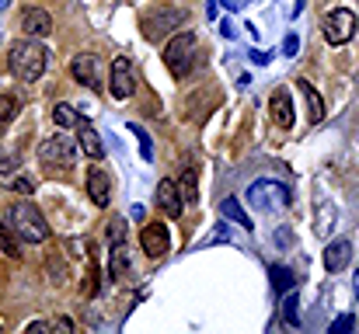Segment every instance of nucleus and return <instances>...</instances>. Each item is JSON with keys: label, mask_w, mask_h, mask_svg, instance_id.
<instances>
[{"label": "nucleus", "mask_w": 359, "mask_h": 334, "mask_svg": "<svg viewBox=\"0 0 359 334\" xmlns=\"http://www.w3.org/2000/svg\"><path fill=\"white\" fill-rule=\"evenodd\" d=\"M7 63H11V74H14L21 84H32V81H39V77L46 74L49 53H46V46L25 39V42H14V46H11V60H7Z\"/></svg>", "instance_id": "f257e3e1"}, {"label": "nucleus", "mask_w": 359, "mask_h": 334, "mask_svg": "<svg viewBox=\"0 0 359 334\" xmlns=\"http://www.w3.org/2000/svg\"><path fill=\"white\" fill-rule=\"evenodd\" d=\"M4 223L18 233V240H28V244H42V240L49 237V223H46V216H42L32 202H14V206H7Z\"/></svg>", "instance_id": "f03ea898"}, {"label": "nucleus", "mask_w": 359, "mask_h": 334, "mask_svg": "<svg viewBox=\"0 0 359 334\" xmlns=\"http://www.w3.org/2000/svg\"><path fill=\"white\" fill-rule=\"evenodd\" d=\"M196 35L192 32H178L171 42H168V49H164V67H168V74L175 77V81H185L189 77V70H192V63H196Z\"/></svg>", "instance_id": "7ed1b4c3"}, {"label": "nucleus", "mask_w": 359, "mask_h": 334, "mask_svg": "<svg viewBox=\"0 0 359 334\" xmlns=\"http://www.w3.org/2000/svg\"><path fill=\"white\" fill-rule=\"evenodd\" d=\"M248 202H251L255 209H262V213H279V209L290 206V188H286L283 181L262 178V181H255V185L248 188Z\"/></svg>", "instance_id": "20e7f679"}, {"label": "nucleus", "mask_w": 359, "mask_h": 334, "mask_svg": "<svg viewBox=\"0 0 359 334\" xmlns=\"http://www.w3.org/2000/svg\"><path fill=\"white\" fill-rule=\"evenodd\" d=\"M74 157H77V139H70V136H63V132L46 136V139L39 143V160H42L46 167H70Z\"/></svg>", "instance_id": "39448f33"}, {"label": "nucleus", "mask_w": 359, "mask_h": 334, "mask_svg": "<svg viewBox=\"0 0 359 334\" xmlns=\"http://www.w3.org/2000/svg\"><path fill=\"white\" fill-rule=\"evenodd\" d=\"M356 14L353 11H346V7H335L328 18H325V39L332 42V46H346L353 35H356Z\"/></svg>", "instance_id": "423d86ee"}, {"label": "nucleus", "mask_w": 359, "mask_h": 334, "mask_svg": "<svg viewBox=\"0 0 359 334\" xmlns=\"http://www.w3.org/2000/svg\"><path fill=\"white\" fill-rule=\"evenodd\" d=\"M182 25H185V14H182V11H171V7H161L157 14H150V18L143 21L147 39H164L171 28H182Z\"/></svg>", "instance_id": "0eeeda50"}, {"label": "nucleus", "mask_w": 359, "mask_h": 334, "mask_svg": "<svg viewBox=\"0 0 359 334\" xmlns=\"http://www.w3.org/2000/svg\"><path fill=\"white\" fill-rule=\"evenodd\" d=\"M70 74L77 84H88V88H102V74H98V56L91 53H81L70 60Z\"/></svg>", "instance_id": "6e6552de"}, {"label": "nucleus", "mask_w": 359, "mask_h": 334, "mask_svg": "<svg viewBox=\"0 0 359 334\" xmlns=\"http://www.w3.org/2000/svg\"><path fill=\"white\" fill-rule=\"evenodd\" d=\"M112 95L116 98H129L133 91H136V77H133V67H129V60L126 56H116L112 60Z\"/></svg>", "instance_id": "1a4fd4ad"}, {"label": "nucleus", "mask_w": 359, "mask_h": 334, "mask_svg": "<svg viewBox=\"0 0 359 334\" xmlns=\"http://www.w3.org/2000/svg\"><path fill=\"white\" fill-rule=\"evenodd\" d=\"M140 244L150 258H164L168 254V226L164 223H150L143 233H140Z\"/></svg>", "instance_id": "9d476101"}, {"label": "nucleus", "mask_w": 359, "mask_h": 334, "mask_svg": "<svg viewBox=\"0 0 359 334\" xmlns=\"http://www.w3.org/2000/svg\"><path fill=\"white\" fill-rule=\"evenodd\" d=\"M88 195H91L95 206H109L112 185H109V174H105L102 167H91V171H88Z\"/></svg>", "instance_id": "9b49d317"}, {"label": "nucleus", "mask_w": 359, "mask_h": 334, "mask_svg": "<svg viewBox=\"0 0 359 334\" xmlns=\"http://www.w3.org/2000/svg\"><path fill=\"white\" fill-rule=\"evenodd\" d=\"M353 258V240H332L325 247V268L328 272H342Z\"/></svg>", "instance_id": "f8f14e48"}, {"label": "nucleus", "mask_w": 359, "mask_h": 334, "mask_svg": "<svg viewBox=\"0 0 359 334\" xmlns=\"http://www.w3.org/2000/svg\"><path fill=\"white\" fill-rule=\"evenodd\" d=\"M21 28H25L28 35H49V32H53V18H49V11H42V7H28V11L21 14Z\"/></svg>", "instance_id": "ddd939ff"}, {"label": "nucleus", "mask_w": 359, "mask_h": 334, "mask_svg": "<svg viewBox=\"0 0 359 334\" xmlns=\"http://www.w3.org/2000/svg\"><path fill=\"white\" fill-rule=\"evenodd\" d=\"M157 202H161V209H164L168 216H182V195H178V185H175L171 178H164V181L157 185Z\"/></svg>", "instance_id": "4468645a"}, {"label": "nucleus", "mask_w": 359, "mask_h": 334, "mask_svg": "<svg viewBox=\"0 0 359 334\" xmlns=\"http://www.w3.org/2000/svg\"><path fill=\"white\" fill-rule=\"evenodd\" d=\"M269 111H272V122H276L279 129H290V125H293V102H290L286 91H276V95H272Z\"/></svg>", "instance_id": "2eb2a0df"}, {"label": "nucleus", "mask_w": 359, "mask_h": 334, "mask_svg": "<svg viewBox=\"0 0 359 334\" xmlns=\"http://www.w3.org/2000/svg\"><path fill=\"white\" fill-rule=\"evenodd\" d=\"M77 146H81V150H84L91 160H98V157L105 153V150H102V136H98V132H95V129H91L84 118L77 122Z\"/></svg>", "instance_id": "dca6fc26"}, {"label": "nucleus", "mask_w": 359, "mask_h": 334, "mask_svg": "<svg viewBox=\"0 0 359 334\" xmlns=\"http://www.w3.org/2000/svg\"><path fill=\"white\" fill-rule=\"evenodd\" d=\"M129 247L126 244H112V254H109V279H126L129 275Z\"/></svg>", "instance_id": "f3484780"}, {"label": "nucleus", "mask_w": 359, "mask_h": 334, "mask_svg": "<svg viewBox=\"0 0 359 334\" xmlns=\"http://www.w3.org/2000/svg\"><path fill=\"white\" fill-rule=\"evenodd\" d=\"M297 88H300V95L307 98V115H311V122H321V118H325V102H321V95L314 91V84L297 81Z\"/></svg>", "instance_id": "a211bd4d"}, {"label": "nucleus", "mask_w": 359, "mask_h": 334, "mask_svg": "<svg viewBox=\"0 0 359 334\" xmlns=\"http://www.w3.org/2000/svg\"><path fill=\"white\" fill-rule=\"evenodd\" d=\"M332 230H335V206H332L328 199H321V202H318V233L328 237Z\"/></svg>", "instance_id": "6ab92c4d"}, {"label": "nucleus", "mask_w": 359, "mask_h": 334, "mask_svg": "<svg viewBox=\"0 0 359 334\" xmlns=\"http://www.w3.org/2000/svg\"><path fill=\"white\" fill-rule=\"evenodd\" d=\"M220 213H224V216H227V220L241 223V226H244V230H251V226H255V223L248 220V213H244V209H241V202H238V199H224V202H220Z\"/></svg>", "instance_id": "aec40b11"}, {"label": "nucleus", "mask_w": 359, "mask_h": 334, "mask_svg": "<svg viewBox=\"0 0 359 334\" xmlns=\"http://www.w3.org/2000/svg\"><path fill=\"white\" fill-rule=\"evenodd\" d=\"M269 279H272L276 293H290V286H293V272H290L286 265H272V268H269Z\"/></svg>", "instance_id": "412c9836"}, {"label": "nucleus", "mask_w": 359, "mask_h": 334, "mask_svg": "<svg viewBox=\"0 0 359 334\" xmlns=\"http://www.w3.org/2000/svg\"><path fill=\"white\" fill-rule=\"evenodd\" d=\"M81 118H84V115H77V111H74V105H67V102L53 109V122H56L60 129H70V125H77Z\"/></svg>", "instance_id": "4be33fe9"}, {"label": "nucleus", "mask_w": 359, "mask_h": 334, "mask_svg": "<svg viewBox=\"0 0 359 334\" xmlns=\"http://www.w3.org/2000/svg\"><path fill=\"white\" fill-rule=\"evenodd\" d=\"M178 195H182V202H196L199 195H196V167H185V174H182V185H178Z\"/></svg>", "instance_id": "5701e85b"}, {"label": "nucleus", "mask_w": 359, "mask_h": 334, "mask_svg": "<svg viewBox=\"0 0 359 334\" xmlns=\"http://www.w3.org/2000/svg\"><path fill=\"white\" fill-rule=\"evenodd\" d=\"M0 251L4 254H11V258H21V247H18V233L7 226V223H0Z\"/></svg>", "instance_id": "b1692460"}, {"label": "nucleus", "mask_w": 359, "mask_h": 334, "mask_svg": "<svg viewBox=\"0 0 359 334\" xmlns=\"http://www.w3.org/2000/svg\"><path fill=\"white\" fill-rule=\"evenodd\" d=\"M297 307H300V300H297V293H290V296H286V303H283V321H286L290 328H297V324H300V310H297Z\"/></svg>", "instance_id": "393cba45"}, {"label": "nucleus", "mask_w": 359, "mask_h": 334, "mask_svg": "<svg viewBox=\"0 0 359 334\" xmlns=\"http://www.w3.org/2000/svg\"><path fill=\"white\" fill-rule=\"evenodd\" d=\"M129 132L140 139V153H143V160H154V146H150V136H147V129L133 122V125H129Z\"/></svg>", "instance_id": "a878e982"}, {"label": "nucleus", "mask_w": 359, "mask_h": 334, "mask_svg": "<svg viewBox=\"0 0 359 334\" xmlns=\"http://www.w3.org/2000/svg\"><path fill=\"white\" fill-rule=\"evenodd\" d=\"M18 115V102L11 95H0V122H11Z\"/></svg>", "instance_id": "bb28decb"}, {"label": "nucleus", "mask_w": 359, "mask_h": 334, "mask_svg": "<svg viewBox=\"0 0 359 334\" xmlns=\"http://www.w3.org/2000/svg\"><path fill=\"white\" fill-rule=\"evenodd\" d=\"M297 49H300V39H297V32H290L283 39V56H297Z\"/></svg>", "instance_id": "cd10ccee"}, {"label": "nucleus", "mask_w": 359, "mask_h": 334, "mask_svg": "<svg viewBox=\"0 0 359 334\" xmlns=\"http://www.w3.org/2000/svg\"><path fill=\"white\" fill-rule=\"evenodd\" d=\"M18 164H21V160H18V153H0V174H11Z\"/></svg>", "instance_id": "c85d7f7f"}, {"label": "nucleus", "mask_w": 359, "mask_h": 334, "mask_svg": "<svg viewBox=\"0 0 359 334\" xmlns=\"http://www.w3.org/2000/svg\"><path fill=\"white\" fill-rule=\"evenodd\" d=\"M11 192H14V195H32V181H28V178H14V181H11Z\"/></svg>", "instance_id": "c756f323"}, {"label": "nucleus", "mask_w": 359, "mask_h": 334, "mask_svg": "<svg viewBox=\"0 0 359 334\" xmlns=\"http://www.w3.org/2000/svg\"><path fill=\"white\" fill-rule=\"evenodd\" d=\"M353 328V314H346V317H339L335 324H332V334H342V331H349Z\"/></svg>", "instance_id": "7c9ffc66"}, {"label": "nucleus", "mask_w": 359, "mask_h": 334, "mask_svg": "<svg viewBox=\"0 0 359 334\" xmlns=\"http://www.w3.org/2000/svg\"><path fill=\"white\" fill-rule=\"evenodd\" d=\"M122 233H126V226H122V220H112V226H109V240L112 244H119Z\"/></svg>", "instance_id": "2f4dec72"}, {"label": "nucleus", "mask_w": 359, "mask_h": 334, "mask_svg": "<svg viewBox=\"0 0 359 334\" xmlns=\"http://www.w3.org/2000/svg\"><path fill=\"white\" fill-rule=\"evenodd\" d=\"M248 56H251V60H255V63H258V67H265V63H269V60H272V53H262V49H251V53H248Z\"/></svg>", "instance_id": "473e14b6"}, {"label": "nucleus", "mask_w": 359, "mask_h": 334, "mask_svg": "<svg viewBox=\"0 0 359 334\" xmlns=\"http://www.w3.org/2000/svg\"><path fill=\"white\" fill-rule=\"evenodd\" d=\"M49 328H56V331H74V321H70V317H60V321L49 324Z\"/></svg>", "instance_id": "72a5a7b5"}, {"label": "nucleus", "mask_w": 359, "mask_h": 334, "mask_svg": "<svg viewBox=\"0 0 359 334\" xmlns=\"http://www.w3.org/2000/svg\"><path fill=\"white\" fill-rule=\"evenodd\" d=\"M28 331H49V321H35V324H28Z\"/></svg>", "instance_id": "f704fd0d"}, {"label": "nucleus", "mask_w": 359, "mask_h": 334, "mask_svg": "<svg viewBox=\"0 0 359 334\" xmlns=\"http://www.w3.org/2000/svg\"><path fill=\"white\" fill-rule=\"evenodd\" d=\"M220 32H224L227 39H234V25H231V21H224V25H220Z\"/></svg>", "instance_id": "c9c22d12"}, {"label": "nucleus", "mask_w": 359, "mask_h": 334, "mask_svg": "<svg viewBox=\"0 0 359 334\" xmlns=\"http://www.w3.org/2000/svg\"><path fill=\"white\" fill-rule=\"evenodd\" d=\"M353 293H356V303H359V268H356V275H353Z\"/></svg>", "instance_id": "e433bc0d"}, {"label": "nucleus", "mask_w": 359, "mask_h": 334, "mask_svg": "<svg viewBox=\"0 0 359 334\" xmlns=\"http://www.w3.org/2000/svg\"><path fill=\"white\" fill-rule=\"evenodd\" d=\"M11 7V0H0V11H7Z\"/></svg>", "instance_id": "4c0bfd02"}, {"label": "nucleus", "mask_w": 359, "mask_h": 334, "mask_svg": "<svg viewBox=\"0 0 359 334\" xmlns=\"http://www.w3.org/2000/svg\"><path fill=\"white\" fill-rule=\"evenodd\" d=\"M0 132H4V122H0Z\"/></svg>", "instance_id": "58836bf2"}]
</instances>
